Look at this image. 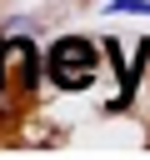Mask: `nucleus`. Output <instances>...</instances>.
<instances>
[{"instance_id":"f03ea898","label":"nucleus","mask_w":150,"mask_h":160,"mask_svg":"<svg viewBox=\"0 0 150 160\" xmlns=\"http://www.w3.org/2000/svg\"><path fill=\"white\" fill-rule=\"evenodd\" d=\"M110 15H150V0H110Z\"/></svg>"},{"instance_id":"f257e3e1","label":"nucleus","mask_w":150,"mask_h":160,"mask_svg":"<svg viewBox=\"0 0 150 160\" xmlns=\"http://www.w3.org/2000/svg\"><path fill=\"white\" fill-rule=\"evenodd\" d=\"M95 70H100V60H95V45H90L85 35H60V40L45 50V75H50V85H60V90H85V85H95Z\"/></svg>"}]
</instances>
